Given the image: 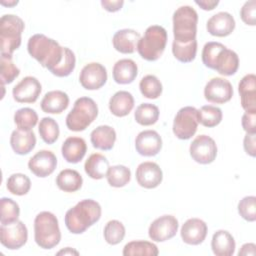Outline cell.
<instances>
[{
    "label": "cell",
    "instance_id": "277c9868",
    "mask_svg": "<svg viewBox=\"0 0 256 256\" xmlns=\"http://www.w3.org/2000/svg\"><path fill=\"white\" fill-rule=\"evenodd\" d=\"M173 35L175 44H188L196 40L198 15L194 8L185 5L173 14Z\"/></svg>",
    "mask_w": 256,
    "mask_h": 256
},
{
    "label": "cell",
    "instance_id": "4fadbf2b",
    "mask_svg": "<svg viewBox=\"0 0 256 256\" xmlns=\"http://www.w3.org/2000/svg\"><path fill=\"white\" fill-rule=\"evenodd\" d=\"M107 81L106 68L97 62L86 64L79 75V82L87 90H97Z\"/></svg>",
    "mask_w": 256,
    "mask_h": 256
},
{
    "label": "cell",
    "instance_id": "f5cc1de1",
    "mask_svg": "<svg viewBox=\"0 0 256 256\" xmlns=\"http://www.w3.org/2000/svg\"><path fill=\"white\" fill-rule=\"evenodd\" d=\"M57 254H58V255H61V254H64V255H67V254H70V255H72V254L78 255L79 253H78L76 250H73L72 248L67 247V248H65V249H63V250H61V251H59Z\"/></svg>",
    "mask_w": 256,
    "mask_h": 256
},
{
    "label": "cell",
    "instance_id": "f907efd6",
    "mask_svg": "<svg viewBox=\"0 0 256 256\" xmlns=\"http://www.w3.org/2000/svg\"><path fill=\"white\" fill-rule=\"evenodd\" d=\"M195 3L198 6H200L203 10L210 11V10H213L219 4V1L218 0H208V1L207 0H200V1L196 0Z\"/></svg>",
    "mask_w": 256,
    "mask_h": 256
},
{
    "label": "cell",
    "instance_id": "7c38bea8",
    "mask_svg": "<svg viewBox=\"0 0 256 256\" xmlns=\"http://www.w3.org/2000/svg\"><path fill=\"white\" fill-rule=\"evenodd\" d=\"M178 220L172 215H163L155 219L148 229L150 239L156 242H164L173 238L178 231Z\"/></svg>",
    "mask_w": 256,
    "mask_h": 256
},
{
    "label": "cell",
    "instance_id": "6da1fadb",
    "mask_svg": "<svg viewBox=\"0 0 256 256\" xmlns=\"http://www.w3.org/2000/svg\"><path fill=\"white\" fill-rule=\"evenodd\" d=\"M203 64L223 76L235 74L239 67L238 55L219 42H207L202 50Z\"/></svg>",
    "mask_w": 256,
    "mask_h": 256
},
{
    "label": "cell",
    "instance_id": "5bb4252c",
    "mask_svg": "<svg viewBox=\"0 0 256 256\" xmlns=\"http://www.w3.org/2000/svg\"><path fill=\"white\" fill-rule=\"evenodd\" d=\"M233 96V87L231 83L220 77L209 80L204 88V97L207 101L216 104H224Z\"/></svg>",
    "mask_w": 256,
    "mask_h": 256
},
{
    "label": "cell",
    "instance_id": "e575fe53",
    "mask_svg": "<svg viewBox=\"0 0 256 256\" xmlns=\"http://www.w3.org/2000/svg\"><path fill=\"white\" fill-rule=\"evenodd\" d=\"M222 111L212 105H204L198 110V122L205 127H215L222 121Z\"/></svg>",
    "mask_w": 256,
    "mask_h": 256
},
{
    "label": "cell",
    "instance_id": "d6986e66",
    "mask_svg": "<svg viewBox=\"0 0 256 256\" xmlns=\"http://www.w3.org/2000/svg\"><path fill=\"white\" fill-rule=\"evenodd\" d=\"M207 224L199 218L188 219L181 227V238L189 245L201 244L207 235Z\"/></svg>",
    "mask_w": 256,
    "mask_h": 256
},
{
    "label": "cell",
    "instance_id": "ac0fdd59",
    "mask_svg": "<svg viewBox=\"0 0 256 256\" xmlns=\"http://www.w3.org/2000/svg\"><path fill=\"white\" fill-rule=\"evenodd\" d=\"M136 151L145 157L157 155L162 148L161 136L154 130H144L135 139Z\"/></svg>",
    "mask_w": 256,
    "mask_h": 256
},
{
    "label": "cell",
    "instance_id": "f1b7e54d",
    "mask_svg": "<svg viewBox=\"0 0 256 256\" xmlns=\"http://www.w3.org/2000/svg\"><path fill=\"white\" fill-rule=\"evenodd\" d=\"M134 107V98L128 91H118L109 100V110L117 117L128 115Z\"/></svg>",
    "mask_w": 256,
    "mask_h": 256
},
{
    "label": "cell",
    "instance_id": "2e32d148",
    "mask_svg": "<svg viewBox=\"0 0 256 256\" xmlns=\"http://www.w3.org/2000/svg\"><path fill=\"white\" fill-rule=\"evenodd\" d=\"M57 166L55 154L49 150H40L28 162L29 170L37 177L45 178L52 174Z\"/></svg>",
    "mask_w": 256,
    "mask_h": 256
},
{
    "label": "cell",
    "instance_id": "f546056e",
    "mask_svg": "<svg viewBox=\"0 0 256 256\" xmlns=\"http://www.w3.org/2000/svg\"><path fill=\"white\" fill-rule=\"evenodd\" d=\"M84 169L90 178L99 180L106 176L109 169V161L104 155L93 153L86 160Z\"/></svg>",
    "mask_w": 256,
    "mask_h": 256
},
{
    "label": "cell",
    "instance_id": "4dcf8cb0",
    "mask_svg": "<svg viewBox=\"0 0 256 256\" xmlns=\"http://www.w3.org/2000/svg\"><path fill=\"white\" fill-rule=\"evenodd\" d=\"M83 179L80 173L73 169H64L56 177L58 188L64 192H75L82 186Z\"/></svg>",
    "mask_w": 256,
    "mask_h": 256
},
{
    "label": "cell",
    "instance_id": "d590c367",
    "mask_svg": "<svg viewBox=\"0 0 256 256\" xmlns=\"http://www.w3.org/2000/svg\"><path fill=\"white\" fill-rule=\"evenodd\" d=\"M7 189L10 193L17 196L25 195L31 188V181L29 177L22 173H14L7 179Z\"/></svg>",
    "mask_w": 256,
    "mask_h": 256
},
{
    "label": "cell",
    "instance_id": "7a4b0ae2",
    "mask_svg": "<svg viewBox=\"0 0 256 256\" xmlns=\"http://www.w3.org/2000/svg\"><path fill=\"white\" fill-rule=\"evenodd\" d=\"M27 50L32 58L51 72L62 61L65 47L44 34H34L28 40Z\"/></svg>",
    "mask_w": 256,
    "mask_h": 256
},
{
    "label": "cell",
    "instance_id": "ee69618b",
    "mask_svg": "<svg viewBox=\"0 0 256 256\" xmlns=\"http://www.w3.org/2000/svg\"><path fill=\"white\" fill-rule=\"evenodd\" d=\"M75 64H76V58H75L73 51L70 50L69 48L65 47L64 56H63L62 61L56 68H54L51 71V73L57 77L69 76L73 72V70L75 68Z\"/></svg>",
    "mask_w": 256,
    "mask_h": 256
},
{
    "label": "cell",
    "instance_id": "83f0119b",
    "mask_svg": "<svg viewBox=\"0 0 256 256\" xmlns=\"http://www.w3.org/2000/svg\"><path fill=\"white\" fill-rule=\"evenodd\" d=\"M235 240L226 230H218L213 234L211 248L216 256H231L235 251Z\"/></svg>",
    "mask_w": 256,
    "mask_h": 256
},
{
    "label": "cell",
    "instance_id": "bcb514c9",
    "mask_svg": "<svg viewBox=\"0 0 256 256\" xmlns=\"http://www.w3.org/2000/svg\"><path fill=\"white\" fill-rule=\"evenodd\" d=\"M240 16L242 21L250 26L256 24V2L254 0L244 3L240 10Z\"/></svg>",
    "mask_w": 256,
    "mask_h": 256
},
{
    "label": "cell",
    "instance_id": "816d5d0a",
    "mask_svg": "<svg viewBox=\"0 0 256 256\" xmlns=\"http://www.w3.org/2000/svg\"><path fill=\"white\" fill-rule=\"evenodd\" d=\"M255 244L254 243H246L244 245H242L241 249L238 252L239 256H247V255H251L254 256L255 255Z\"/></svg>",
    "mask_w": 256,
    "mask_h": 256
},
{
    "label": "cell",
    "instance_id": "b9f144b4",
    "mask_svg": "<svg viewBox=\"0 0 256 256\" xmlns=\"http://www.w3.org/2000/svg\"><path fill=\"white\" fill-rule=\"evenodd\" d=\"M104 238L110 245L119 244L125 236V227L118 220H110L104 227Z\"/></svg>",
    "mask_w": 256,
    "mask_h": 256
},
{
    "label": "cell",
    "instance_id": "8992f818",
    "mask_svg": "<svg viewBox=\"0 0 256 256\" xmlns=\"http://www.w3.org/2000/svg\"><path fill=\"white\" fill-rule=\"evenodd\" d=\"M167 43V31L159 25L149 26L137 43L139 55L147 61H156L163 54Z\"/></svg>",
    "mask_w": 256,
    "mask_h": 256
},
{
    "label": "cell",
    "instance_id": "ba28073f",
    "mask_svg": "<svg viewBox=\"0 0 256 256\" xmlns=\"http://www.w3.org/2000/svg\"><path fill=\"white\" fill-rule=\"evenodd\" d=\"M25 28L24 21L13 14L3 15L0 19L1 54L12 55L21 45V35Z\"/></svg>",
    "mask_w": 256,
    "mask_h": 256
},
{
    "label": "cell",
    "instance_id": "9a60e30c",
    "mask_svg": "<svg viewBox=\"0 0 256 256\" xmlns=\"http://www.w3.org/2000/svg\"><path fill=\"white\" fill-rule=\"evenodd\" d=\"M42 87L37 78L26 76L13 87L12 95L16 102L34 103L38 99Z\"/></svg>",
    "mask_w": 256,
    "mask_h": 256
},
{
    "label": "cell",
    "instance_id": "5b68a950",
    "mask_svg": "<svg viewBox=\"0 0 256 256\" xmlns=\"http://www.w3.org/2000/svg\"><path fill=\"white\" fill-rule=\"evenodd\" d=\"M34 239L43 249H52L59 244L61 232L57 217L48 211L37 214L34 220Z\"/></svg>",
    "mask_w": 256,
    "mask_h": 256
},
{
    "label": "cell",
    "instance_id": "603a6c76",
    "mask_svg": "<svg viewBox=\"0 0 256 256\" xmlns=\"http://www.w3.org/2000/svg\"><path fill=\"white\" fill-rule=\"evenodd\" d=\"M140 38V34L137 31L133 29H122L114 34L112 43L115 50L118 52L123 54H132L135 51Z\"/></svg>",
    "mask_w": 256,
    "mask_h": 256
},
{
    "label": "cell",
    "instance_id": "d4e9b609",
    "mask_svg": "<svg viewBox=\"0 0 256 256\" xmlns=\"http://www.w3.org/2000/svg\"><path fill=\"white\" fill-rule=\"evenodd\" d=\"M87 151V145L83 138L68 137L62 144V156L68 163L80 162Z\"/></svg>",
    "mask_w": 256,
    "mask_h": 256
},
{
    "label": "cell",
    "instance_id": "30bf717a",
    "mask_svg": "<svg viewBox=\"0 0 256 256\" xmlns=\"http://www.w3.org/2000/svg\"><path fill=\"white\" fill-rule=\"evenodd\" d=\"M28 239L27 227L22 221H15L10 224L0 226L1 244L10 249L15 250L21 248Z\"/></svg>",
    "mask_w": 256,
    "mask_h": 256
},
{
    "label": "cell",
    "instance_id": "681fc988",
    "mask_svg": "<svg viewBox=\"0 0 256 256\" xmlns=\"http://www.w3.org/2000/svg\"><path fill=\"white\" fill-rule=\"evenodd\" d=\"M124 4L123 0H102L101 5L102 7L107 10L108 12H116L119 11Z\"/></svg>",
    "mask_w": 256,
    "mask_h": 256
},
{
    "label": "cell",
    "instance_id": "7402d4cb",
    "mask_svg": "<svg viewBox=\"0 0 256 256\" xmlns=\"http://www.w3.org/2000/svg\"><path fill=\"white\" fill-rule=\"evenodd\" d=\"M68 105V95L60 90H53L47 92L40 103L42 111L50 114H60L67 109Z\"/></svg>",
    "mask_w": 256,
    "mask_h": 256
},
{
    "label": "cell",
    "instance_id": "ab89813d",
    "mask_svg": "<svg viewBox=\"0 0 256 256\" xmlns=\"http://www.w3.org/2000/svg\"><path fill=\"white\" fill-rule=\"evenodd\" d=\"M0 207H1L0 222L2 225L10 224L18 220L20 209H19V205L14 200H12L11 198L3 197L0 200Z\"/></svg>",
    "mask_w": 256,
    "mask_h": 256
},
{
    "label": "cell",
    "instance_id": "60d3db41",
    "mask_svg": "<svg viewBox=\"0 0 256 256\" xmlns=\"http://www.w3.org/2000/svg\"><path fill=\"white\" fill-rule=\"evenodd\" d=\"M20 74V70L16 67V65L12 61V55L1 54V84L2 86L5 84L12 83Z\"/></svg>",
    "mask_w": 256,
    "mask_h": 256
},
{
    "label": "cell",
    "instance_id": "ffe728a7",
    "mask_svg": "<svg viewBox=\"0 0 256 256\" xmlns=\"http://www.w3.org/2000/svg\"><path fill=\"white\" fill-rule=\"evenodd\" d=\"M238 91L241 98V106L245 112L256 113V76L245 75L238 84Z\"/></svg>",
    "mask_w": 256,
    "mask_h": 256
},
{
    "label": "cell",
    "instance_id": "8d00e7d4",
    "mask_svg": "<svg viewBox=\"0 0 256 256\" xmlns=\"http://www.w3.org/2000/svg\"><path fill=\"white\" fill-rule=\"evenodd\" d=\"M38 131L41 139L47 144H53L59 137V125L51 117H44L40 120Z\"/></svg>",
    "mask_w": 256,
    "mask_h": 256
},
{
    "label": "cell",
    "instance_id": "8fae6325",
    "mask_svg": "<svg viewBox=\"0 0 256 256\" xmlns=\"http://www.w3.org/2000/svg\"><path fill=\"white\" fill-rule=\"evenodd\" d=\"M190 155L192 159L200 164H210L217 156L215 141L208 135L197 136L190 144Z\"/></svg>",
    "mask_w": 256,
    "mask_h": 256
},
{
    "label": "cell",
    "instance_id": "f6af8a7d",
    "mask_svg": "<svg viewBox=\"0 0 256 256\" xmlns=\"http://www.w3.org/2000/svg\"><path fill=\"white\" fill-rule=\"evenodd\" d=\"M238 212L240 216L249 222L256 220V197L246 196L238 203Z\"/></svg>",
    "mask_w": 256,
    "mask_h": 256
},
{
    "label": "cell",
    "instance_id": "52a82bcc",
    "mask_svg": "<svg viewBox=\"0 0 256 256\" xmlns=\"http://www.w3.org/2000/svg\"><path fill=\"white\" fill-rule=\"evenodd\" d=\"M97 116L98 107L95 101L89 97H80L66 116V126L71 131L80 132L85 130Z\"/></svg>",
    "mask_w": 256,
    "mask_h": 256
},
{
    "label": "cell",
    "instance_id": "7bdbcfd3",
    "mask_svg": "<svg viewBox=\"0 0 256 256\" xmlns=\"http://www.w3.org/2000/svg\"><path fill=\"white\" fill-rule=\"evenodd\" d=\"M196 52H197V41H194L188 44L172 43V53L174 57L182 63L192 62L196 57Z\"/></svg>",
    "mask_w": 256,
    "mask_h": 256
},
{
    "label": "cell",
    "instance_id": "836d02e7",
    "mask_svg": "<svg viewBox=\"0 0 256 256\" xmlns=\"http://www.w3.org/2000/svg\"><path fill=\"white\" fill-rule=\"evenodd\" d=\"M107 181L110 186L120 188L127 185L131 179V171L124 165H115L109 167L106 174Z\"/></svg>",
    "mask_w": 256,
    "mask_h": 256
},
{
    "label": "cell",
    "instance_id": "7dc6e473",
    "mask_svg": "<svg viewBox=\"0 0 256 256\" xmlns=\"http://www.w3.org/2000/svg\"><path fill=\"white\" fill-rule=\"evenodd\" d=\"M255 119H256V113H249L245 112L242 116L241 124L246 131V133L250 134H256V126H255Z\"/></svg>",
    "mask_w": 256,
    "mask_h": 256
},
{
    "label": "cell",
    "instance_id": "3957f363",
    "mask_svg": "<svg viewBox=\"0 0 256 256\" xmlns=\"http://www.w3.org/2000/svg\"><path fill=\"white\" fill-rule=\"evenodd\" d=\"M101 206L92 199H84L70 208L65 214V225L73 234H81L99 221Z\"/></svg>",
    "mask_w": 256,
    "mask_h": 256
},
{
    "label": "cell",
    "instance_id": "f35d334b",
    "mask_svg": "<svg viewBox=\"0 0 256 256\" xmlns=\"http://www.w3.org/2000/svg\"><path fill=\"white\" fill-rule=\"evenodd\" d=\"M139 88L141 94L148 99H157L162 94V84L154 75L144 76L139 83Z\"/></svg>",
    "mask_w": 256,
    "mask_h": 256
},
{
    "label": "cell",
    "instance_id": "c3c4849f",
    "mask_svg": "<svg viewBox=\"0 0 256 256\" xmlns=\"http://www.w3.org/2000/svg\"><path fill=\"white\" fill-rule=\"evenodd\" d=\"M243 146H244L245 152L248 155L255 157V155H256V134L247 133L244 137Z\"/></svg>",
    "mask_w": 256,
    "mask_h": 256
},
{
    "label": "cell",
    "instance_id": "db71d44e",
    "mask_svg": "<svg viewBox=\"0 0 256 256\" xmlns=\"http://www.w3.org/2000/svg\"><path fill=\"white\" fill-rule=\"evenodd\" d=\"M2 5H5V6H14V5H16V4H18V1L16 0V1H11V2H5V1H1L0 2Z\"/></svg>",
    "mask_w": 256,
    "mask_h": 256
},
{
    "label": "cell",
    "instance_id": "e0dca14e",
    "mask_svg": "<svg viewBox=\"0 0 256 256\" xmlns=\"http://www.w3.org/2000/svg\"><path fill=\"white\" fill-rule=\"evenodd\" d=\"M162 170L155 162H143L136 169V180L141 187L146 189L156 188L162 182Z\"/></svg>",
    "mask_w": 256,
    "mask_h": 256
},
{
    "label": "cell",
    "instance_id": "cb8c5ba5",
    "mask_svg": "<svg viewBox=\"0 0 256 256\" xmlns=\"http://www.w3.org/2000/svg\"><path fill=\"white\" fill-rule=\"evenodd\" d=\"M10 145L13 151L19 155L30 153L36 145V136L32 130H14L10 136Z\"/></svg>",
    "mask_w": 256,
    "mask_h": 256
},
{
    "label": "cell",
    "instance_id": "4316f807",
    "mask_svg": "<svg viewBox=\"0 0 256 256\" xmlns=\"http://www.w3.org/2000/svg\"><path fill=\"white\" fill-rule=\"evenodd\" d=\"M112 74L116 83L130 84L135 80L138 74V67L131 59H121L114 64Z\"/></svg>",
    "mask_w": 256,
    "mask_h": 256
},
{
    "label": "cell",
    "instance_id": "1f68e13d",
    "mask_svg": "<svg viewBox=\"0 0 256 256\" xmlns=\"http://www.w3.org/2000/svg\"><path fill=\"white\" fill-rule=\"evenodd\" d=\"M159 251L155 244L149 241H131L127 243L123 248L124 256H156Z\"/></svg>",
    "mask_w": 256,
    "mask_h": 256
},
{
    "label": "cell",
    "instance_id": "9c48e42d",
    "mask_svg": "<svg viewBox=\"0 0 256 256\" xmlns=\"http://www.w3.org/2000/svg\"><path fill=\"white\" fill-rule=\"evenodd\" d=\"M198 110L192 106L181 108L173 121V133L181 140H188L198 128Z\"/></svg>",
    "mask_w": 256,
    "mask_h": 256
},
{
    "label": "cell",
    "instance_id": "74e56055",
    "mask_svg": "<svg viewBox=\"0 0 256 256\" xmlns=\"http://www.w3.org/2000/svg\"><path fill=\"white\" fill-rule=\"evenodd\" d=\"M38 122V115L35 110L25 107L18 109L14 114V123L17 128L20 130L29 131L32 130L33 127Z\"/></svg>",
    "mask_w": 256,
    "mask_h": 256
},
{
    "label": "cell",
    "instance_id": "d6a6232c",
    "mask_svg": "<svg viewBox=\"0 0 256 256\" xmlns=\"http://www.w3.org/2000/svg\"><path fill=\"white\" fill-rule=\"evenodd\" d=\"M134 118L136 122L142 126L153 125L158 121L159 109L154 104L142 103L136 108Z\"/></svg>",
    "mask_w": 256,
    "mask_h": 256
},
{
    "label": "cell",
    "instance_id": "44dd1931",
    "mask_svg": "<svg viewBox=\"0 0 256 256\" xmlns=\"http://www.w3.org/2000/svg\"><path fill=\"white\" fill-rule=\"evenodd\" d=\"M206 28L213 36L226 37L233 32L235 28V20L230 13L219 12L208 19Z\"/></svg>",
    "mask_w": 256,
    "mask_h": 256
},
{
    "label": "cell",
    "instance_id": "484cf974",
    "mask_svg": "<svg viewBox=\"0 0 256 256\" xmlns=\"http://www.w3.org/2000/svg\"><path fill=\"white\" fill-rule=\"evenodd\" d=\"M90 140L96 149L111 150L116 141V132L111 126L100 125L91 132Z\"/></svg>",
    "mask_w": 256,
    "mask_h": 256
}]
</instances>
